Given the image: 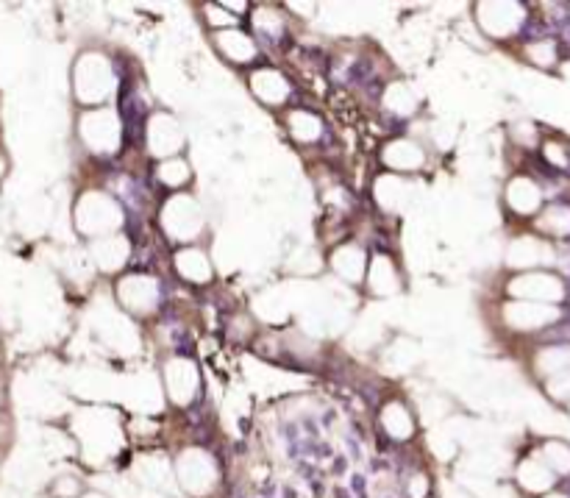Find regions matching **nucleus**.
<instances>
[{"label": "nucleus", "mask_w": 570, "mask_h": 498, "mask_svg": "<svg viewBox=\"0 0 570 498\" xmlns=\"http://www.w3.org/2000/svg\"><path fill=\"white\" fill-rule=\"evenodd\" d=\"M76 223L84 234L89 237H103L106 232L118 229L123 223V212L109 195L103 192H89L78 201L76 209Z\"/></svg>", "instance_id": "1"}, {"label": "nucleus", "mask_w": 570, "mask_h": 498, "mask_svg": "<svg viewBox=\"0 0 570 498\" xmlns=\"http://www.w3.org/2000/svg\"><path fill=\"white\" fill-rule=\"evenodd\" d=\"M111 87H114L111 65L103 57H98V53L81 57V62L76 65V95L87 106H100L109 98Z\"/></svg>", "instance_id": "2"}, {"label": "nucleus", "mask_w": 570, "mask_h": 498, "mask_svg": "<svg viewBox=\"0 0 570 498\" xmlns=\"http://www.w3.org/2000/svg\"><path fill=\"white\" fill-rule=\"evenodd\" d=\"M176 479L190 495H206L217 484V465L203 449H187L176 460Z\"/></svg>", "instance_id": "3"}, {"label": "nucleus", "mask_w": 570, "mask_h": 498, "mask_svg": "<svg viewBox=\"0 0 570 498\" xmlns=\"http://www.w3.org/2000/svg\"><path fill=\"white\" fill-rule=\"evenodd\" d=\"M161 223L170 240L190 243L203 229V214H201V206L190 195H173L161 212Z\"/></svg>", "instance_id": "4"}, {"label": "nucleus", "mask_w": 570, "mask_h": 498, "mask_svg": "<svg viewBox=\"0 0 570 498\" xmlns=\"http://www.w3.org/2000/svg\"><path fill=\"white\" fill-rule=\"evenodd\" d=\"M81 137L95 153H111L120 145V120L109 109H92L81 118Z\"/></svg>", "instance_id": "5"}, {"label": "nucleus", "mask_w": 570, "mask_h": 498, "mask_svg": "<svg viewBox=\"0 0 570 498\" xmlns=\"http://www.w3.org/2000/svg\"><path fill=\"white\" fill-rule=\"evenodd\" d=\"M167 396L176 404H190L198 393V368L192 359H170L164 368Z\"/></svg>", "instance_id": "6"}, {"label": "nucleus", "mask_w": 570, "mask_h": 498, "mask_svg": "<svg viewBox=\"0 0 570 498\" xmlns=\"http://www.w3.org/2000/svg\"><path fill=\"white\" fill-rule=\"evenodd\" d=\"M184 145V134L181 126L170 118V115H153L148 123V148L153 156L161 159H173V153H179Z\"/></svg>", "instance_id": "7"}, {"label": "nucleus", "mask_w": 570, "mask_h": 498, "mask_svg": "<svg viewBox=\"0 0 570 498\" xmlns=\"http://www.w3.org/2000/svg\"><path fill=\"white\" fill-rule=\"evenodd\" d=\"M118 296L134 312H150L159 301V290L153 279H145V275H129V279H123L118 287Z\"/></svg>", "instance_id": "8"}, {"label": "nucleus", "mask_w": 570, "mask_h": 498, "mask_svg": "<svg viewBox=\"0 0 570 498\" xmlns=\"http://www.w3.org/2000/svg\"><path fill=\"white\" fill-rule=\"evenodd\" d=\"M426 161L423 156V148L412 140H395L384 148V164L389 171H398V173H412L418 171L420 164Z\"/></svg>", "instance_id": "9"}, {"label": "nucleus", "mask_w": 570, "mask_h": 498, "mask_svg": "<svg viewBox=\"0 0 570 498\" xmlns=\"http://www.w3.org/2000/svg\"><path fill=\"white\" fill-rule=\"evenodd\" d=\"M214 42H217V47H220L223 57H225V59H232V62H237V65H248V62L256 57V42H254L248 34L237 31V28L217 31V34H214Z\"/></svg>", "instance_id": "10"}, {"label": "nucleus", "mask_w": 570, "mask_h": 498, "mask_svg": "<svg viewBox=\"0 0 570 498\" xmlns=\"http://www.w3.org/2000/svg\"><path fill=\"white\" fill-rule=\"evenodd\" d=\"M251 89L267 106H278V103L287 100V95H290L287 78H284L281 73H275V70H256L251 76Z\"/></svg>", "instance_id": "11"}, {"label": "nucleus", "mask_w": 570, "mask_h": 498, "mask_svg": "<svg viewBox=\"0 0 570 498\" xmlns=\"http://www.w3.org/2000/svg\"><path fill=\"white\" fill-rule=\"evenodd\" d=\"M512 293L529 296V298H543V301H556L562 296V285L556 279H551V275L532 273V275H523V279H515Z\"/></svg>", "instance_id": "12"}, {"label": "nucleus", "mask_w": 570, "mask_h": 498, "mask_svg": "<svg viewBox=\"0 0 570 498\" xmlns=\"http://www.w3.org/2000/svg\"><path fill=\"white\" fill-rule=\"evenodd\" d=\"M129 240L126 237H120V234H114V237H100L98 243H95V259H98V265L103 267V270H118V267H123L126 265V259H129Z\"/></svg>", "instance_id": "13"}, {"label": "nucleus", "mask_w": 570, "mask_h": 498, "mask_svg": "<svg viewBox=\"0 0 570 498\" xmlns=\"http://www.w3.org/2000/svg\"><path fill=\"white\" fill-rule=\"evenodd\" d=\"M381 423H384V429L392 440H409L412 431H415V420L401 401H392L381 410Z\"/></svg>", "instance_id": "14"}, {"label": "nucleus", "mask_w": 570, "mask_h": 498, "mask_svg": "<svg viewBox=\"0 0 570 498\" xmlns=\"http://www.w3.org/2000/svg\"><path fill=\"white\" fill-rule=\"evenodd\" d=\"M176 267H179V273L184 275V279H190V282H195V285L209 282V275H212V265H209L206 254H203V251H195V248L179 251Z\"/></svg>", "instance_id": "15"}, {"label": "nucleus", "mask_w": 570, "mask_h": 498, "mask_svg": "<svg viewBox=\"0 0 570 498\" xmlns=\"http://www.w3.org/2000/svg\"><path fill=\"white\" fill-rule=\"evenodd\" d=\"M331 265H334V270L339 275H346V279L357 282V279H362V273H365V254L357 245H346V248H339L334 254Z\"/></svg>", "instance_id": "16"}, {"label": "nucleus", "mask_w": 570, "mask_h": 498, "mask_svg": "<svg viewBox=\"0 0 570 498\" xmlns=\"http://www.w3.org/2000/svg\"><path fill=\"white\" fill-rule=\"evenodd\" d=\"M506 198H509V206L515 212H521V214H529V212H534L540 206V192H537V187L529 179L512 182Z\"/></svg>", "instance_id": "17"}, {"label": "nucleus", "mask_w": 570, "mask_h": 498, "mask_svg": "<svg viewBox=\"0 0 570 498\" xmlns=\"http://www.w3.org/2000/svg\"><path fill=\"white\" fill-rule=\"evenodd\" d=\"M518 479H521V484H523L526 490H532V493H543V490H548V487L554 484L551 468H548L545 462H540V460L523 462L521 471H518Z\"/></svg>", "instance_id": "18"}, {"label": "nucleus", "mask_w": 570, "mask_h": 498, "mask_svg": "<svg viewBox=\"0 0 570 498\" xmlns=\"http://www.w3.org/2000/svg\"><path fill=\"white\" fill-rule=\"evenodd\" d=\"M370 287L376 293H395L398 290V273L387 256H378L370 267Z\"/></svg>", "instance_id": "19"}, {"label": "nucleus", "mask_w": 570, "mask_h": 498, "mask_svg": "<svg viewBox=\"0 0 570 498\" xmlns=\"http://www.w3.org/2000/svg\"><path fill=\"white\" fill-rule=\"evenodd\" d=\"M290 131L301 140V142H312V140H317L320 137V120L315 118V115H309V112H295L293 118H290Z\"/></svg>", "instance_id": "20"}, {"label": "nucleus", "mask_w": 570, "mask_h": 498, "mask_svg": "<svg viewBox=\"0 0 570 498\" xmlns=\"http://www.w3.org/2000/svg\"><path fill=\"white\" fill-rule=\"evenodd\" d=\"M159 179L167 184V187H181L190 182V168L181 161V159H164L159 164Z\"/></svg>", "instance_id": "21"}, {"label": "nucleus", "mask_w": 570, "mask_h": 498, "mask_svg": "<svg viewBox=\"0 0 570 498\" xmlns=\"http://www.w3.org/2000/svg\"><path fill=\"white\" fill-rule=\"evenodd\" d=\"M384 100H387L389 109H395L398 115H409L412 109H415V98H412L409 87H404V84H392L387 89V98Z\"/></svg>", "instance_id": "22"}, {"label": "nucleus", "mask_w": 570, "mask_h": 498, "mask_svg": "<svg viewBox=\"0 0 570 498\" xmlns=\"http://www.w3.org/2000/svg\"><path fill=\"white\" fill-rule=\"evenodd\" d=\"M543 462L548 468H554V471H570V449L567 446H559V442H548Z\"/></svg>", "instance_id": "23"}, {"label": "nucleus", "mask_w": 570, "mask_h": 498, "mask_svg": "<svg viewBox=\"0 0 570 498\" xmlns=\"http://www.w3.org/2000/svg\"><path fill=\"white\" fill-rule=\"evenodd\" d=\"M426 490H429L426 476H415V479H412V484H409V495H412V498H423V495H426Z\"/></svg>", "instance_id": "24"}, {"label": "nucleus", "mask_w": 570, "mask_h": 498, "mask_svg": "<svg viewBox=\"0 0 570 498\" xmlns=\"http://www.w3.org/2000/svg\"><path fill=\"white\" fill-rule=\"evenodd\" d=\"M220 9H228V12H245V9H248V4H223Z\"/></svg>", "instance_id": "25"}, {"label": "nucleus", "mask_w": 570, "mask_h": 498, "mask_svg": "<svg viewBox=\"0 0 570 498\" xmlns=\"http://www.w3.org/2000/svg\"><path fill=\"white\" fill-rule=\"evenodd\" d=\"M84 498H106V495H103V493H87Z\"/></svg>", "instance_id": "26"}, {"label": "nucleus", "mask_w": 570, "mask_h": 498, "mask_svg": "<svg viewBox=\"0 0 570 498\" xmlns=\"http://www.w3.org/2000/svg\"><path fill=\"white\" fill-rule=\"evenodd\" d=\"M554 498H562V495H554Z\"/></svg>", "instance_id": "27"}]
</instances>
